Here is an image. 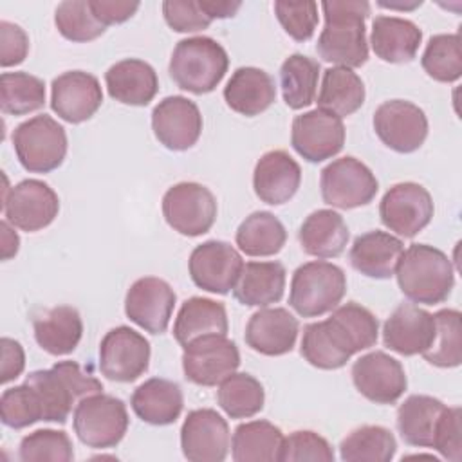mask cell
<instances>
[{
	"instance_id": "cell-1",
	"label": "cell",
	"mask_w": 462,
	"mask_h": 462,
	"mask_svg": "<svg viewBox=\"0 0 462 462\" xmlns=\"http://www.w3.org/2000/svg\"><path fill=\"white\" fill-rule=\"evenodd\" d=\"M377 336V318L366 307L348 301L336 307L325 321L305 325L300 352L316 368L337 370L354 354L374 346Z\"/></svg>"
},
{
	"instance_id": "cell-2",
	"label": "cell",
	"mask_w": 462,
	"mask_h": 462,
	"mask_svg": "<svg viewBox=\"0 0 462 462\" xmlns=\"http://www.w3.org/2000/svg\"><path fill=\"white\" fill-rule=\"evenodd\" d=\"M321 9L325 27L316 43L319 58L346 69L365 65L368 60L365 20L370 14V4L365 0H327Z\"/></svg>"
},
{
	"instance_id": "cell-3",
	"label": "cell",
	"mask_w": 462,
	"mask_h": 462,
	"mask_svg": "<svg viewBox=\"0 0 462 462\" xmlns=\"http://www.w3.org/2000/svg\"><path fill=\"white\" fill-rule=\"evenodd\" d=\"M401 292L413 303L437 305L448 300L455 285L451 260L428 244H411L395 267Z\"/></svg>"
},
{
	"instance_id": "cell-4",
	"label": "cell",
	"mask_w": 462,
	"mask_h": 462,
	"mask_svg": "<svg viewBox=\"0 0 462 462\" xmlns=\"http://www.w3.org/2000/svg\"><path fill=\"white\" fill-rule=\"evenodd\" d=\"M40 395L43 406V420L67 422L72 406L83 397L103 390L99 379L85 374L76 361H60L49 370H34L25 381Z\"/></svg>"
},
{
	"instance_id": "cell-5",
	"label": "cell",
	"mask_w": 462,
	"mask_h": 462,
	"mask_svg": "<svg viewBox=\"0 0 462 462\" xmlns=\"http://www.w3.org/2000/svg\"><path fill=\"white\" fill-rule=\"evenodd\" d=\"M229 67L226 49L209 36L180 40L170 58V76L179 88L191 94H208L224 79Z\"/></svg>"
},
{
	"instance_id": "cell-6",
	"label": "cell",
	"mask_w": 462,
	"mask_h": 462,
	"mask_svg": "<svg viewBox=\"0 0 462 462\" xmlns=\"http://www.w3.org/2000/svg\"><path fill=\"white\" fill-rule=\"evenodd\" d=\"M346 292V276L336 263L314 260L300 265L291 280L289 305L303 318L334 310Z\"/></svg>"
},
{
	"instance_id": "cell-7",
	"label": "cell",
	"mask_w": 462,
	"mask_h": 462,
	"mask_svg": "<svg viewBox=\"0 0 462 462\" xmlns=\"http://www.w3.org/2000/svg\"><path fill=\"white\" fill-rule=\"evenodd\" d=\"M78 439L94 449L116 448L130 424L125 402L103 392L83 397L72 415Z\"/></svg>"
},
{
	"instance_id": "cell-8",
	"label": "cell",
	"mask_w": 462,
	"mask_h": 462,
	"mask_svg": "<svg viewBox=\"0 0 462 462\" xmlns=\"http://www.w3.org/2000/svg\"><path fill=\"white\" fill-rule=\"evenodd\" d=\"M13 146L27 171L49 173L67 155V132L47 114L34 116L13 130Z\"/></svg>"
},
{
	"instance_id": "cell-9",
	"label": "cell",
	"mask_w": 462,
	"mask_h": 462,
	"mask_svg": "<svg viewBox=\"0 0 462 462\" xmlns=\"http://www.w3.org/2000/svg\"><path fill=\"white\" fill-rule=\"evenodd\" d=\"M319 189L325 204L339 209H354L374 200L379 182L365 162L346 155L321 170Z\"/></svg>"
},
{
	"instance_id": "cell-10",
	"label": "cell",
	"mask_w": 462,
	"mask_h": 462,
	"mask_svg": "<svg viewBox=\"0 0 462 462\" xmlns=\"http://www.w3.org/2000/svg\"><path fill=\"white\" fill-rule=\"evenodd\" d=\"M162 215L173 231L184 236H200L217 220V199L199 182H179L164 193Z\"/></svg>"
},
{
	"instance_id": "cell-11",
	"label": "cell",
	"mask_w": 462,
	"mask_h": 462,
	"mask_svg": "<svg viewBox=\"0 0 462 462\" xmlns=\"http://www.w3.org/2000/svg\"><path fill=\"white\" fill-rule=\"evenodd\" d=\"M182 348L184 377L199 386H217L240 366L238 346L226 336H202Z\"/></svg>"
},
{
	"instance_id": "cell-12",
	"label": "cell",
	"mask_w": 462,
	"mask_h": 462,
	"mask_svg": "<svg viewBox=\"0 0 462 462\" xmlns=\"http://www.w3.org/2000/svg\"><path fill=\"white\" fill-rule=\"evenodd\" d=\"M150 354L148 339L121 325L108 330L99 343V370L110 381L132 383L148 370Z\"/></svg>"
},
{
	"instance_id": "cell-13",
	"label": "cell",
	"mask_w": 462,
	"mask_h": 462,
	"mask_svg": "<svg viewBox=\"0 0 462 462\" xmlns=\"http://www.w3.org/2000/svg\"><path fill=\"white\" fill-rule=\"evenodd\" d=\"M433 199L430 191L417 182L393 184L381 199V222L404 238L419 235L433 218Z\"/></svg>"
},
{
	"instance_id": "cell-14",
	"label": "cell",
	"mask_w": 462,
	"mask_h": 462,
	"mask_svg": "<svg viewBox=\"0 0 462 462\" xmlns=\"http://www.w3.org/2000/svg\"><path fill=\"white\" fill-rule=\"evenodd\" d=\"M374 130L383 144L399 153L419 150L428 137V117L420 106L404 99H390L374 112Z\"/></svg>"
},
{
	"instance_id": "cell-15",
	"label": "cell",
	"mask_w": 462,
	"mask_h": 462,
	"mask_svg": "<svg viewBox=\"0 0 462 462\" xmlns=\"http://www.w3.org/2000/svg\"><path fill=\"white\" fill-rule=\"evenodd\" d=\"M2 209L11 226L34 233L47 227L58 217L60 199L47 182L25 179L2 197Z\"/></svg>"
},
{
	"instance_id": "cell-16",
	"label": "cell",
	"mask_w": 462,
	"mask_h": 462,
	"mask_svg": "<svg viewBox=\"0 0 462 462\" xmlns=\"http://www.w3.org/2000/svg\"><path fill=\"white\" fill-rule=\"evenodd\" d=\"M291 144L309 162L332 159L345 144L343 119L321 108L303 112L292 121Z\"/></svg>"
},
{
	"instance_id": "cell-17",
	"label": "cell",
	"mask_w": 462,
	"mask_h": 462,
	"mask_svg": "<svg viewBox=\"0 0 462 462\" xmlns=\"http://www.w3.org/2000/svg\"><path fill=\"white\" fill-rule=\"evenodd\" d=\"M188 269L197 287L213 294H227L244 269V260L231 244L208 240L191 251Z\"/></svg>"
},
{
	"instance_id": "cell-18",
	"label": "cell",
	"mask_w": 462,
	"mask_h": 462,
	"mask_svg": "<svg viewBox=\"0 0 462 462\" xmlns=\"http://www.w3.org/2000/svg\"><path fill=\"white\" fill-rule=\"evenodd\" d=\"M356 390L375 404H393L408 386L402 365L386 352L375 350L361 356L352 365Z\"/></svg>"
},
{
	"instance_id": "cell-19",
	"label": "cell",
	"mask_w": 462,
	"mask_h": 462,
	"mask_svg": "<svg viewBox=\"0 0 462 462\" xmlns=\"http://www.w3.org/2000/svg\"><path fill=\"white\" fill-rule=\"evenodd\" d=\"M177 296L168 282L144 276L135 280L125 298V314L150 334L166 332Z\"/></svg>"
},
{
	"instance_id": "cell-20",
	"label": "cell",
	"mask_w": 462,
	"mask_h": 462,
	"mask_svg": "<svg viewBox=\"0 0 462 462\" xmlns=\"http://www.w3.org/2000/svg\"><path fill=\"white\" fill-rule=\"evenodd\" d=\"M180 448L191 462H222L229 451L226 419L211 408L189 411L180 428Z\"/></svg>"
},
{
	"instance_id": "cell-21",
	"label": "cell",
	"mask_w": 462,
	"mask_h": 462,
	"mask_svg": "<svg viewBox=\"0 0 462 462\" xmlns=\"http://www.w3.org/2000/svg\"><path fill=\"white\" fill-rule=\"evenodd\" d=\"M152 130L157 141L173 152L191 148L202 134L199 106L184 96H168L152 112Z\"/></svg>"
},
{
	"instance_id": "cell-22",
	"label": "cell",
	"mask_w": 462,
	"mask_h": 462,
	"mask_svg": "<svg viewBox=\"0 0 462 462\" xmlns=\"http://www.w3.org/2000/svg\"><path fill=\"white\" fill-rule=\"evenodd\" d=\"M103 103L99 79L85 70H69L52 79L51 108L67 123L90 119Z\"/></svg>"
},
{
	"instance_id": "cell-23",
	"label": "cell",
	"mask_w": 462,
	"mask_h": 462,
	"mask_svg": "<svg viewBox=\"0 0 462 462\" xmlns=\"http://www.w3.org/2000/svg\"><path fill=\"white\" fill-rule=\"evenodd\" d=\"M435 337V318L431 312L401 303L383 327V343L401 356H417L430 348Z\"/></svg>"
},
{
	"instance_id": "cell-24",
	"label": "cell",
	"mask_w": 462,
	"mask_h": 462,
	"mask_svg": "<svg viewBox=\"0 0 462 462\" xmlns=\"http://www.w3.org/2000/svg\"><path fill=\"white\" fill-rule=\"evenodd\" d=\"M300 323L283 307H263L256 310L245 327V343L262 356L289 354L298 337Z\"/></svg>"
},
{
	"instance_id": "cell-25",
	"label": "cell",
	"mask_w": 462,
	"mask_h": 462,
	"mask_svg": "<svg viewBox=\"0 0 462 462\" xmlns=\"http://www.w3.org/2000/svg\"><path fill=\"white\" fill-rule=\"evenodd\" d=\"M301 182L300 164L285 150L263 153L253 171V188L256 197L271 206L289 202Z\"/></svg>"
},
{
	"instance_id": "cell-26",
	"label": "cell",
	"mask_w": 462,
	"mask_h": 462,
	"mask_svg": "<svg viewBox=\"0 0 462 462\" xmlns=\"http://www.w3.org/2000/svg\"><path fill=\"white\" fill-rule=\"evenodd\" d=\"M105 83L112 99L132 106L148 105L159 90L155 69L139 58L114 63L105 72Z\"/></svg>"
},
{
	"instance_id": "cell-27",
	"label": "cell",
	"mask_w": 462,
	"mask_h": 462,
	"mask_svg": "<svg viewBox=\"0 0 462 462\" xmlns=\"http://www.w3.org/2000/svg\"><path fill=\"white\" fill-rule=\"evenodd\" d=\"M404 251L401 238L386 231H368L359 235L348 253L352 267L375 280H386L395 274V267Z\"/></svg>"
},
{
	"instance_id": "cell-28",
	"label": "cell",
	"mask_w": 462,
	"mask_h": 462,
	"mask_svg": "<svg viewBox=\"0 0 462 462\" xmlns=\"http://www.w3.org/2000/svg\"><path fill=\"white\" fill-rule=\"evenodd\" d=\"M227 106L245 117L265 112L276 99L274 79L258 67H238L224 87Z\"/></svg>"
},
{
	"instance_id": "cell-29",
	"label": "cell",
	"mask_w": 462,
	"mask_h": 462,
	"mask_svg": "<svg viewBox=\"0 0 462 462\" xmlns=\"http://www.w3.org/2000/svg\"><path fill=\"white\" fill-rule=\"evenodd\" d=\"M34 339L51 356H67L76 350L83 336V321L78 309L56 305L32 319Z\"/></svg>"
},
{
	"instance_id": "cell-30",
	"label": "cell",
	"mask_w": 462,
	"mask_h": 462,
	"mask_svg": "<svg viewBox=\"0 0 462 462\" xmlns=\"http://www.w3.org/2000/svg\"><path fill=\"white\" fill-rule=\"evenodd\" d=\"M420 42L422 31L411 20L379 14L372 22V49L386 63L411 61L417 56Z\"/></svg>"
},
{
	"instance_id": "cell-31",
	"label": "cell",
	"mask_w": 462,
	"mask_h": 462,
	"mask_svg": "<svg viewBox=\"0 0 462 462\" xmlns=\"http://www.w3.org/2000/svg\"><path fill=\"white\" fill-rule=\"evenodd\" d=\"M130 404L143 422L166 426L179 419L184 406V395L177 383L152 377L134 390Z\"/></svg>"
},
{
	"instance_id": "cell-32",
	"label": "cell",
	"mask_w": 462,
	"mask_h": 462,
	"mask_svg": "<svg viewBox=\"0 0 462 462\" xmlns=\"http://www.w3.org/2000/svg\"><path fill=\"white\" fill-rule=\"evenodd\" d=\"M301 249L316 258L339 256L348 242V226L334 209L312 211L298 231Z\"/></svg>"
},
{
	"instance_id": "cell-33",
	"label": "cell",
	"mask_w": 462,
	"mask_h": 462,
	"mask_svg": "<svg viewBox=\"0 0 462 462\" xmlns=\"http://www.w3.org/2000/svg\"><path fill=\"white\" fill-rule=\"evenodd\" d=\"M285 274L280 262H247L233 287V296L245 307L278 303L285 291Z\"/></svg>"
},
{
	"instance_id": "cell-34",
	"label": "cell",
	"mask_w": 462,
	"mask_h": 462,
	"mask_svg": "<svg viewBox=\"0 0 462 462\" xmlns=\"http://www.w3.org/2000/svg\"><path fill=\"white\" fill-rule=\"evenodd\" d=\"M227 328L229 323L224 303L211 298L193 296L180 305L173 323V336L180 346H186L202 336H226Z\"/></svg>"
},
{
	"instance_id": "cell-35",
	"label": "cell",
	"mask_w": 462,
	"mask_h": 462,
	"mask_svg": "<svg viewBox=\"0 0 462 462\" xmlns=\"http://www.w3.org/2000/svg\"><path fill=\"white\" fill-rule=\"evenodd\" d=\"M446 404L431 395L413 393L397 408V430L402 440L415 448H431L437 422Z\"/></svg>"
},
{
	"instance_id": "cell-36",
	"label": "cell",
	"mask_w": 462,
	"mask_h": 462,
	"mask_svg": "<svg viewBox=\"0 0 462 462\" xmlns=\"http://www.w3.org/2000/svg\"><path fill=\"white\" fill-rule=\"evenodd\" d=\"M283 433L269 420H249L235 428L231 455L235 462H274L280 458Z\"/></svg>"
},
{
	"instance_id": "cell-37",
	"label": "cell",
	"mask_w": 462,
	"mask_h": 462,
	"mask_svg": "<svg viewBox=\"0 0 462 462\" xmlns=\"http://www.w3.org/2000/svg\"><path fill=\"white\" fill-rule=\"evenodd\" d=\"M365 96V83L352 69L330 67L323 72L316 103L321 110L332 112L343 119L361 108Z\"/></svg>"
},
{
	"instance_id": "cell-38",
	"label": "cell",
	"mask_w": 462,
	"mask_h": 462,
	"mask_svg": "<svg viewBox=\"0 0 462 462\" xmlns=\"http://www.w3.org/2000/svg\"><path fill=\"white\" fill-rule=\"evenodd\" d=\"M235 240L247 256H273L285 245L287 231L273 213L254 211L242 220Z\"/></svg>"
},
{
	"instance_id": "cell-39",
	"label": "cell",
	"mask_w": 462,
	"mask_h": 462,
	"mask_svg": "<svg viewBox=\"0 0 462 462\" xmlns=\"http://www.w3.org/2000/svg\"><path fill=\"white\" fill-rule=\"evenodd\" d=\"M319 63L305 54H291L280 67V87L289 108L300 110L316 99Z\"/></svg>"
},
{
	"instance_id": "cell-40",
	"label": "cell",
	"mask_w": 462,
	"mask_h": 462,
	"mask_svg": "<svg viewBox=\"0 0 462 462\" xmlns=\"http://www.w3.org/2000/svg\"><path fill=\"white\" fill-rule=\"evenodd\" d=\"M217 402L231 419H249L262 411L265 392L251 374L233 372L218 384Z\"/></svg>"
},
{
	"instance_id": "cell-41",
	"label": "cell",
	"mask_w": 462,
	"mask_h": 462,
	"mask_svg": "<svg viewBox=\"0 0 462 462\" xmlns=\"http://www.w3.org/2000/svg\"><path fill=\"white\" fill-rule=\"evenodd\" d=\"M397 442L384 426H361L352 430L339 444L345 462H390L395 457Z\"/></svg>"
},
{
	"instance_id": "cell-42",
	"label": "cell",
	"mask_w": 462,
	"mask_h": 462,
	"mask_svg": "<svg viewBox=\"0 0 462 462\" xmlns=\"http://www.w3.org/2000/svg\"><path fill=\"white\" fill-rule=\"evenodd\" d=\"M45 105V83L29 72L0 76V108L9 116H23Z\"/></svg>"
},
{
	"instance_id": "cell-43",
	"label": "cell",
	"mask_w": 462,
	"mask_h": 462,
	"mask_svg": "<svg viewBox=\"0 0 462 462\" xmlns=\"http://www.w3.org/2000/svg\"><path fill=\"white\" fill-rule=\"evenodd\" d=\"M435 337L422 357L439 368H455L462 363V330L460 312L457 309H442L433 314Z\"/></svg>"
},
{
	"instance_id": "cell-44",
	"label": "cell",
	"mask_w": 462,
	"mask_h": 462,
	"mask_svg": "<svg viewBox=\"0 0 462 462\" xmlns=\"http://www.w3.org/2000/svg\"><path fill=\"white\" fill-rule=\"evenodd\" d=\"M420 65L424 72L440 83H453L462 74L460 34H435L430 38Z\"/></svg>"
},
{
	"instance_id": "cell-45",
	"label": "cell",
	"mask_w": 462,
	"mask_h": 462,
	"mask_svg": "<svg viewBox=\"0 0 462 462\" xmlns=\"http://www.w3.org/2000/svg\"><path fill=\"white\" fill-rule=\"evenodd\" d=\"M54 23L60 34L70 42H90L99 38L106 27L94 16L88 0H65L56 7Z\"/></svg>"
},
{
	"instance_id": "cell-46",
	"label": "cell",
	"mask_w": 462,
	"mask_h": 462,
	"mask_svg": "<svg viewBox=\"0 0 462 462\" xmlns=\"http://www.w3.org/2000/svg\"><path fill=\"white\" fill-rule=\"evenodd\" d=\"M0 417L7 428L22 430L43 420V406L36 390L23 383L4 390L0 397Z\"/></svg>"
},
{
	"instance_id": "cell-47",
	"label": "cell",
	"mask_w": 462,
	"mask_h": 462,
	"mask_svg": "<svg viewBox=\"0 0 462 462\" xmlns=\"http://www.w3.org/2000/svg\"><path fill=\"white\" fill-rule=\"evenodd\" d=\"M18 455L23 462H70L74 449L70 437L63 430H36L22 439Z\"/></svg>"
},
{
	"instance_id": "cell-48",
	"label": "cell",
	"mask_w": 462,
	"mask_h": 462,
	"mask_svg": "<svg viewBox=\"0 0 462 462\" xmlns=\"http://www.w3.org/2000/svg\"><path fill=\"white\" fill-rule=\"evenodd\" d=\"M280 462H334V449L328 440L316 431L300 430L292 431L289 437H283L280 449Z\"/></svg>"
},
{
	"instance_id": "cell-49",
	"label": "cell",
	"mask_w": 462,
	"mask_h": 462,
	"mask_svg": "<svg viewBox=\"0 0 462 462\" xmlns=\"http://www.w3.org/2000/svg\"><path fill=\"white\" fill-rule=\"evenodd\" d=\"M274 13L283 31L296 42L312 38L318 25V4L307 2H274Z\"/></svg>"
},
{
	"instance_id": "cell-50",
	"label": "cell",
	"mask_w": 462,
	"mask_h": 462,
	"mask_svg": "<svg viewBox=\"0 0 462 462\" xmlns=\"http://www.w3.org/2000/svg\"><path fill=\"white\" fill-rule=\"evenodd\" d=\"M166 23L177 32H197L213 22L200 5V0H166L162 2Z\"/></svg>"
},
{
	"instance_id": "cell-51",
	"label": "cell",
	"mask_w": 462,
	"mask_h": 462,
	"mask_svg": "<svg viewBox=\"0 0 462 462\" xmlns=\"http://www.w3.org/2000/svg\"><path fill=\"white\" fill-rule=\"evenodd\" d=\"M460 420H462V411L458 406L453 408H444L437 428L433 435V444L431 449H437L444 458L451 462H460L462 458V440H460Z\"/></svg>"
},
{
	"instance_id": "cell-52",
	"label": "cell",
	"mask_w": 462,
	"mask_h": 462,
	"mask_svg": "<svg viewBox=\"0 0 462 462\" xmlns=\"http://www.w3.org/2000/svg\"><path fill=\"white\" fill-rule=\"evenodd\" d=\"M29 52L27 32L7 20L0 22V65L13 67L22 63Z\"/></svg>"
},
{
	"instance_id": "cell-53",
	"label": "cell",
	"mask_w": 462,
	"mask_h": 462,
	"mask_svg": "<svg viewBox=\"0 0 462 462\" xmlns=\"http://www.w3.org/2000/svg\"><path fill=\"white\" fill-rule=\"evenodd\" d=\"M94 16L105 25L123 23L135 14L139 2H116V0H88Z\"/></svg>"
},
{
	"instance_id": "cell-54",
	"label": "cell",
	"mask_w": 462,
	"mask_h": 462,
	"mask_svg": "<svg viewBox=\"0 0 462 462\" xmlns=\"http://www.w3.org/2000/svg\"><path fill=\"white\" fill-rule=\"evenodd\" d=\"M2 346V372H0V381L2 384H7L9 381L16 379L23 368H25V352L22 345L16 339L11 337H2L0 341Z\"/></svg>"
},
{
	"instance_id": "cell-55",
	"label": "cell",
	"mask_w": 462,
	"mask_h": 462,
	"mask_svg": "<svg viewBox=\"0 0 462 462\" xmlns=\"http://www.w3.org/2000/svg\"><path fill=\"white\" fill-rule=\"evenodd\" d=\"M202 9L206 14L215 18H231L236 14V11L242 7V2H226V0H200Z\"/></svg>"
},
{
	"instance_id": "cell-56",
	"label": "cell",
	"mask_w": 462,
	"mask_h": 462,
	"mask_svg": "<svg viewBox=\"0 0 462 462\" xmlns=\"http://www.w3.org/2000/svg\"><path fill=\"white\" fill-rule=\"evenodd\" d=\"M0 235H2V260H9L18 253L20 238L7 220L0 222Z\"/></svg>"
}]
</instances>
